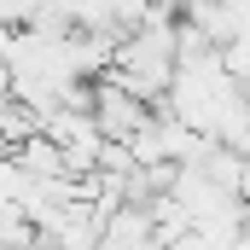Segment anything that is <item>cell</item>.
I'll return each mask as SVG.
<instances>
[{"instance_id": "obj_1", "label": "cell", "mask_w": 250, "mask_h": 250, "mask_svg": "<svg viewBox=\"0 0 250 250\" xmlns=\"http://www.w3.org/2000/svg\"><path fill=\"white\" fill-rule=\"evenodd\" d=\"M99 250H169V245H163V233H157V221H151L146 204H123V209L105 215Z\"/></svg>"}]
</instances>
